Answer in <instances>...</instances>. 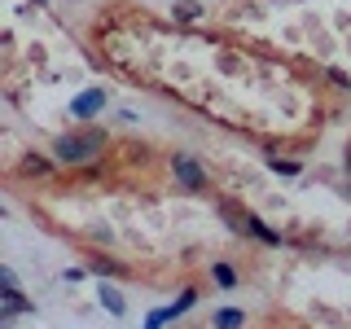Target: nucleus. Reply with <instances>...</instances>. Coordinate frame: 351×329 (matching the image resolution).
<instances>
[{"mask_svg":"<svg viewBox=\"0 0 351 329\" xmlns=\"http://www.w3.org/2000/svg\"><path fill=\"white\" fill-rule=\"evenodd\" d=\"M110 149V132L97 127V123H84L75 132H66V136L53 141V158L62 162V167H88V162H101Z\"/></svg>","mask_w":351,"mask_h":329,"instance_id":"nucleus-1","label":"nucleus"},{"mask_svg":"<svg viewBox=\"0 0 351 329\" xmlns=\"http://www.w3.org/2000/svg\"><path fill=\"white\" fill-rule=\"evenodd\" d=\"M18 175L22 180H53L58 175V158H49V154H22V162H18Z\"/></svg>","mask_w":351,"mask_h":329,"instance_id":"nucleus-3","label":"nucleus"},{"mask_svg":"<svg viewBox=\"0 0 351 329\" xmlns=\"http://www.w3.org/2000/svg\"><path fill=\"white\" fill-rule=\"evenodd\" d=\"M88 272H97V277H128V263H119V259H106V255H93L88 259Z\"/></svg>","mask_w":351,"mask_h":329,"instance_id":"nucleus-4","label":"nucleus"},{"mask_svg":"<svg viewBox=\"0 0 351 329\" xmlns=\"http://www.w3.org/2000/svg\"><path fill=\"white\" fill-rule=\"evenodd\" d=\"M246 233H250V237H259V241H268V246H281V241H285L277 228H268L259 215H246Z\"/></svg>","mask_w":351,"mask_h":329,"instance_id":"nucleus-5","label":"nucleus"},{"mask_svg":"<svg viewBox=\"0 0 351 329\" xmlns=\"http://www.w3.org/2000/svg\"><path fill=\"white\" fill-rule=\"evenodd\" d=\"M193 303H197V290H184V294H180V299H176V303H171V316H184V312H189V307H193Z\"/></svg>","mask_w":351,"mask_h":329,"instance_id":"nucleus-12","label":"nucleus"},{"mask_svg":"<svg viewBox=\"0 0 351 329\" xmlns=\"http://www.w3.org/2000/svg\"><path fill=\"white\" fill-rule=\"evenodd\" d=\"M171 18L176 22H197V18H202V5H197V0H176V5H171Z\"/></svg>","mask_w":351,"mask_h":329,"instance_id":"nucleus-8","label":"nucleus"},{"mask_svg":"<svg viewBox=\"0 0 351 329\" xmlns=\"http://www.w3.org/2000/svg\"><path fill=\"white\" fill-rule=\"evenodd\" d=\"M347 171H351V149H347Z\"/></svg>","mask_w":351,"mask_h":329,"instance_id":"nucleus-13","label":"nucleus"},{"mask_svg":"<svg viewBox=\"0 0 351 329\" xmlns=\"http://www.w3.org/2000/svg\"><path fill=\"white\" fill-rule=\"evenodd\" d=\"M101 106H106V93H101V88H93V93H84L80 101H75V114H80V119H88V114H97Z\"/></svg>","mask_w":351,"mask_h":329,"instance_id":"nucleus-7","label":"nucleus"},{"mask_svg":"<svg viewBox=\"0 0 351 329\" xmlns=\"http://www.w3.org/2000/svg\"><path fill=\"white\" fill-rule=\"evenodd\" d=\"M167 167H171L176 184H180L184 193H206V189H211V180H206L202 162H197L193 154H171V158H167Z\"/></svg>","mask_w":351,"mask_h":329,"instance_id":"nucleus-2","label":"nucleus"},{"mask_svg":"<svg viewBox=\"0 0 351 329\" xmlns=\"http://www.w3.org/2000/svg\"><path fill=\"white\" fill-rule=\"evenodd\" d=\"M211 329H246V312H237V307H219L211 316Z\"/></svg>","mask_w":351,"mask_h":329,"instance_id":"nucleus-6","label":"nucleus"},{"mask_svg":"<svg viewBox=\"0 0 351 329\" xmlns=\"http://www.w3.org/2000/svg\"><path fill=\"white\" fill-rule=\"evenodd\" d=\"M101 303L110 307V312H114V316H123L128 312V303H123V294H119L114 290V285H101Z\"/></svg>","mask_w":351,"mask_h":329,"instance_id":"nucleus-9","label":"nucleus"},{"mask_svg":"<svg viewBox=\"0 0 351 329\" xmlns=\"http://www.w3.org/2000/svg\"><path fill=\"white\" fill-rule=\"evenodd\" d=\"M268 167H272V171H281V175H299V171H303V167H299L294 158H277V154L268 158Z\"/></svg>","mask_w":351,"mask_h":329,"instance_id":"nucleus-11","label":"nucleus"},{"mask_svg":"<svg viewBox=\"0 0 351 329\" xmlns=\"http://www.w3.org/2000/svg\"><path fill=\"white\" fill-rule=\"evenodd\" d=\"M211 277H215V285H224V290H233V285H237V272L228 268V263H211Z\"/></svg>","mask_w":351,"mask_h":329,"instance_id":"nucleus-10","label":"nucleus"}]
</instances>
